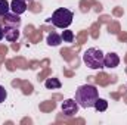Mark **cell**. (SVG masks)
Listing matches in <instances>:
<instances>
[{
  "instance_id": "2",
  "label": "cell",
  "mask_w": 127,
  "mask_h": 125,
  "mask_svg": "<svg viewBox=\"0 0 127 125\" xmlns=\"http://www.w3.org/2000/svg\"><path fill=\"white\" fill-rule=\"evenodd\" d=\"M103 59H105V55L99 49H95V47L87 49L83 55V61L90 69H103L105 68Z\"/></svg>"
},
{
  "instance_id": "8",
  "label": "cell",
  "mask_w": 127,
  "mask_h": 125,
  "mask_svg": "<svg viewBox=\"0 0 127 125\" xmlns=\"http://www.w3.org/2000/svg\"><path fill=\"white\" fill-rule=\"evenodd\" d=\"M4 19V22H6V25H12V27H19V24H21V19H19V15H16V13H6L4 16H3Z\"/></svg>"
},
{
  "instance_id": "15",
  "label": "cell",
  "mask_w": 127,
  "mask_h": 125,
  "mask_svg": "<svg viewBox=\"0 0 127 125\" xmlns=\"http://www.w3.org/2000/svg\"><path fill=\"white\" fill-rule=\"evenodd\" d=\"M3 37H4V32H3V28L0 27V41L3 40Z\"/></svg>"
},
{
  "instance_id": "1",
  "label": "cell",
  "mask_w": 127,
  "mask_h": 125,
  "mask_svg": "<svg viewBox=\"0 0 127 125\" xmlns=\"http://www.w3.org/2000/svg\"><path fill=\"white\" fill-rule=\"evenodd\" d=\"M99 97L97 93V88L92 84H84V85H80L77 90H75V102L78 103L80 107L83 109H89V107H93L95 106V102Z\"/></svg>"
},
{
  "instance_id": "9",
  "label": "cell",
  "mask_w": 127,
  "mask_h": 125,
  "mask_svg": "<svg viewBox=\"0 0 127 125\" xmlns=\"http://www.w3.org/2000/svg\"><path fill=\"white\" fill-rule=\"evenodd\" d=\"M61 43H62V37H61L59 34H56V32H50V34L47 35V44H49V46L56 47V46H59Z\"/></svg>"
},
{
  "instance_id": "16",
  "label": "cell",
  "mask_w": 127,
  "mask_h": 125,
  "mask_svg": "<svg viewBox=\"0 0 127 125\" xmlns=\"http://www.w3.org/2000/svg\"><path fill=\"white\" fill-rule=\"evenodd\" d=\"M25 1H30V0H25Z\"/></svg>"
},
{
  "instance_id": "13",
  "label": "cell",
  "mask_w": 127,
  "mask_h": 125,
  "mask_svg": "<svg viewBox=\"0 0 127 125\" xmlns=\"http://www.w3.org/2000/svg\"><path fill=\"white\" fill-rule=\"evenodd\" d=\"M61 37H62V40L65 41V43H72V41H74V32L71 31V30H65V31H62Z\"/></svg>"
},
{
  "instance_id": "3",
  "label": "cell",
  "mask_w": 127,
  "mask_h": 125,
  "mask_svg": "<svg viewBox=\"0 0 127 125\" xmlns=\"http://www.w3.org/2000/svg\"><path fill=\"white\" fill-rule=\"evenodd\" d=\"M72 12L69 9H65V7H59L56 9L53 13H52V18H50V22L56 27V28H68L71 24H72Z\"/></svg>"
},
{
  "instance_id": "14",
  "label": "cell",
  "mask_w": 127,
  "mask_h": 125,
  "mask_svg": "<svg viewBox=\"0 0 127 125\" xmlns=\"http://www.w3.org/2000/svg\"><path fill=\"white\" fill-rule=\"evenodd\" d=\"M6 97H7V91L4 90L3 85H0V103H3L6 100Z\"/></svg>"
},
{
  "instance_id": "12",
  "label": "cell",
  "mask_w": 127,
  "mask_h": 125,
  "mask_svg": "<svg viewBox=\"0 0 127 125\" xmlns=\"http://www.w3.org/2000/svg\"><path fill=\"white\" fill-rule=\"evenodd\" d=\"M10 12V3L7 0H0V16H4Z\"/></svg>"
},
{
  "instance_id": "10",
  "label": "cell",
  "mask_w": 127,
  "mask_h": 125,
  "mask_svg": "<svg viewBox=\"0 0 127 125\" xmlns=\"http://www.w3.org/2000/svg\"><path fill=\"white\" fill-rule=\"evenodd\" d=\"M44 87L49 88V90H58V88L62 87V84H61V81L58 78H47L44 81Z\"/></svg>"
},
{
  "instance_id": "6",
  "label": "cell",
  "mask_w": 127,
  "mask_h": 125,
  "mask_svg": "<svg viewBox=\"0 0 127 125\" xmlns=\"http://www.w3.org/2000/svg\"><path fill=\"white\" fill-rule=\"evenodd\" d=\"M27 10V1L25 0H12L10 1V12L21 15Z\"/></svg>"
},
{
  "instance_id": "7",
  "label": "cell",
  "mask_w": 127,
  "mask_h": 125,
  "mask_svg": "<svg viewBox=\"0 0 127 125\" xmlns=\"http://www.w3.org/2000/svg\"><path fill=\"white\" fill-rule=\"evenodd\" d=\"M105 68H117L120 65V58L117 53H106L105 59H103Z\"/></svg>"
},
{
  "instance_id": "11",
  "label": "cell",
  "mask_w": 127,
  "mask_h": 125,
  "mask_svg": "<svg viewBox=\"0 0 127 125\" xmlns=\"http://www.w3.org/2000/svg\"><path fill=\"white\" fill-rule=\"evenodd\" d=\"M95 107L97 112H105L106 109H108V102L105 100V99H100V97H97V100L95 102Z\"/></svg>"
},
{
  "instance_id": "5",
  "label": "cell",
  "mask_w": 127,
  "mask_h": 125,
  "mask_svg": "<svg viewBox=\"0 0 127 125\" xmlns=\"http://www.w3.org/2000/svg\"><path fill=\"white\" fill-rule=\"evenodd\" d=\"M3 32H4V38H6V41H9V43H13V41H16V40L19 38V30H18V27L4 25Z\"/></svg>"
},
{
  "instance_id": "4",
  "label": "cell",
  "mask_w": 127,
  "mask_h": 125,
  "mask_svg": "<svg viewBox=\"0 0 127 125\" xmlns=\"http://www.w3.org/2000/svg\"><path fill=\"white\" fill-rule=\"evenodd\" d=\"M78 103L75 102V99H66L64 100V103L61 104V110L65 116L71 118V116H75L78 113Z\"/></svg>"
}]
</instances>
